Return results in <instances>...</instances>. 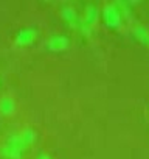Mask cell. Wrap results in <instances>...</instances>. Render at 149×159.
I'll return each instance as SVG.
<instances>
[{
	"instance_id": "1",
	"label": "cell",
	"mask_w": 149,
	"mask_h": 159,
	"mask_svg": "<svg viewBox=\"0 0 149 159\" xmlns=\"http://www.w3.org/2000/svg\"><path fill=\"white\" fill-rule=\"evenodd\" d=\"M98 19H100V11H98V8H96L95 5H87V7L84 8V17H83L81 24H79V30L84 33V36H89V34L92 33V30H93V27L96 25Z\"/></svg>"
},
{
	"instance_id": "2",
	"label": "cell",
	"mask_w": 149,
	"mask_h": 159,
	"mask_svg": "<svg viewBox=\"0 0 149 159\" xmlns=\"http://www.w3.org/2000/svg\"><path fill=\"white\" fill-rule=\"evenodd\" d=\"M121 20H123V16L120 13V10L115 7V3H109L104 7L103 10V22L107 28H120L121 25Z\"/></svg>"
},
{
	"instance_id": "3",
	"label": "cell",
	"mask_w": 149,
	"mask_h": 159,
	"mask_svg": "<svg viewBox=\"0 0 149 159\" xmlns=\"http://www.w3.org/2000/svg\"><path fill=\"white\" fill-rule=\"evenodd\" d=\"M37 34H39V31L36 28H31V27L22 28V30L17 31V34L14 38V44L17 47H30L37 39Z\"/></svg>"
},
{
	"instance_id": "4",
	"label": "cell",
	"mask_w": 149,
	"mask_h": 159,
	"mask_svg": "<svg viewBox=\"0 0 149 159\" xmlns=\"http://www.w3.org/2000/svg\"><path fill=\"white\" fill-rule=\"evenodd\" d=\"M70 47V39L64 34H54L47 41V48L51 53H62Z\"/></svg>"
},
{
	"instance_id": "5",
	"label": "cell",
	"mask_w": 149,
	"mask_h": 159,
	"mask_svg": "<svg viewBox=\"0 0 149 159\" xmlns=\"http://www.w3.org/2000/svg\"><path fill=\"white\" fill-rule=\"evenodd\" d=\"M59 14H61L62 20H64L70 28H73V30H78V28H79L81 19H79L78 13L74 11V8H71V7H62Z\"/></svg>"
},
{
	"instance_id": "6",
	"label": "cell",
	"mask_w": 149,
	"mask_h": 159,
	"mask_svg": "<svg viewBox=\"0 0 149 159\" xmlns=\"http://www.w3.org/2000/svg\"><path fill=\"white\" fill-rule=\"evenodd\" d=\"M0 156L3 159H22L23 151L13 147L11 143H5V145L0 147Z\"/></svg>"
},
{
	"instance_id": "7",
	"label": "cell",
	"mask_w": 149,
	"mask_h": 159,
	"mask_svg": "<svg viewBox=\"0 0 149 159\" xmlns=\"http://www.w3.org/2000/svg\"><path fill=\"white\" fill-rule=\"evenodd\" d=\"M14 112H16V102H14L11 97L0 98V114L10 117V116H13Z\"/></svg>"
},
{
	"instance_id": "8",
	"label": "cell",
	"mask_w": 149,
	"mask_h": 159,
	"mask_svg": "<svg viewBox=\"0 0 149 159\" xmlns=\"http://www.w3.org/2000/svg\"><path fill=\"white\" fill-rule=\"evenodd\" d=\"M132 34H134V38H135L141 45L149 47V30H147L146 27H143V25H137V27L132 30Z\"/></svg>"
},
{
	"instance_id": "9",
	"label": "cell",
	"mask_w": 149,
	"mask_h": 159,
	"mask_svg": "<svg viewBox=\"0 0 149 159\" xmlns=\"http://www.w3.org/2000/svg\"><path fill=\"white\" fill-rule=\"evenodd\" d=\"M6 143H11L13 147H16V148L22 150L23 153H25V151L30 148V147H28V143L23 140V137H22V134H20V133H14V134L8 136V139H6Z\"/></svg>"
},
{
	"instance_id": "10",
	"label": "cell",
	"mask_w": 149,
	"mask_h": 159,
	"mask_svg": "<svg viewBox=\"0 0 149 159\" xmlns=\"http://www.w3.org/2000/svg\"><path fill=\"white\" fill-rule=\"evenodd\" d=\"M115 7L120 10L121 16H124V17H130L132 10H130V2H129V0H115Z\"/></svg>"
},
{
	"instance_id": "11",
	"label": "cell",
	"mask_w": 149,
	"mask_h": 159,
	"mask_svg": "<svg viewBox=\"0 0 149 159\" xmlns=\"http://www.w3.org/2000/svg\"><path fill=\"white\" fill-rule=\"evenodd\" d=\"M20 134H22L23 140L28 143V147H31V145L36 142V139H37V134H36V131H34L33 128H25V129L20 131Z\"/></svg>"
},
{
	"instance_id": "12",
	"label": "cell",
	"mask_w": 149,
	"mask_h": 159,
	"mask_svg": "<svg viewBox=\"0 0 149 159\" xmlns=\"http://www.w3.org/2000/svg\"><path fill=\"white\" fill-rule=\"evenodd\" d=\"M36 159H53L48 153H40V154H37V157Z\"/></svg>"
},
{
	"instance_id": "13",
	"label": "cell",
	"mask_w": 149,
	"mask_h": 159,
	"mask_svg": "<svg viewBox=\"0 0 149 159\" xmlns=\"http://www.w3.org/2000/svg\"><path fill=\"white\" fill-rule=\"evenodd\" d=\"M129 2H130V3H138L140 0H129Z\"/></svg>"
}]
</instances>
